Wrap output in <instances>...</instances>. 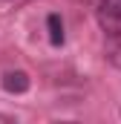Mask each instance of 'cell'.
<instances>
[{"mask_svg": "<svg viewBox=\"0 0 121 124\" xmlns=\"http://www.w3.org/2000/svg\"><path fill=\"white\" fill-rule=\"evenodd\" d=\"M95 17L107 35H121V0H98Z\"/></svg>", "mask_w": 121, "mask_h": 124, "instance_id": "6da1fadb", "label": "cell"}, {"mask_svg": "<svg viewBox=\"0 0 121 124\" xmlns=\"http://www.w3.org/2000/svg\"><path fill=\"white\" fill-rule=\"evenodd\" d=\"M0 84H3L6 93H12V95H20V93H26V90L32 87L29 75H26L23 69H6L3 78H0Z\"/></svg>", "mask_w": 121, "mask_h": 124, "instance_id": "7a4b0ae2", "label": "cell"}, {"mask_svg": "<svg viewBox=\"0 0 121 124\" xmlns=\"http://www.w3.org/2000/svg\"><path fill=\"white\" fill-rule=\"evenodd\" d=\"M107 61L121 69V35H107Z\"/></svg>", "mask_w": 121, "mask_h": 124, "instance_id": "3957f363", "label": "cell"}, {"mask_svg": "<svg viewBox=\"0 0 121 124\" xmlns=\"http://www.w3.org/2000/svg\"><path fill=\"white\" fill-rule=\"evenodd\" d=\"M46 26H49V40H52V46H60L63 43V23H60L58 15H49L46 17Z\"/></svg>", "mask_w": 121, "mask_h": 124, "instance_id": "277c9868", "label": "cell"}, {"mask_svg": "<svg viewBox=\"0 0 121 124\" xmlns=\"http://www.w3.org/2000/svg\"><path fill=\"white\" fill-rule=\"evenodd\" d=\"M118 116H121V110H118Z\"/></svg>", "mask_w": 121, "mask_h": 124, "instance_id": "5b68a950", "label": "cell"}]
</instances>
